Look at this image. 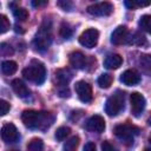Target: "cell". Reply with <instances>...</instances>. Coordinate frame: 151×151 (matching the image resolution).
Here are the masks:
<instances>
[{
    "label": "cell",
    "instance_id": "obj_20",
    "mask_svg": "<svg viewBox=\"0 0 151 151\" xmlns=\"http://www.w3.org/2000/svg\"><path fill=\"white\" fill-rule=\"evenodd\" d=\"M79 145V137L78 136H73L70 139H67L64 144L63 150L64 151H76V149Z\"/></svg>",
    "mask_w": 151,
    "mask_h": 151
},
{
    "label": "cell",
    "instance_id": "obj_4",
    "mask_svg": "<svg viewBox=\"0 0 151 151\" xmlns=\"http://www.w3.org/2000/svg\"><path fill=\"white\" fill-rule=\"evenodd\" d=\"M124 110V93L117 91L114 94L107 98L105 104V112L110 117H114L119 114Z\"/></svg>",
    "mask_w": 151,
    "mask_h": 151
},
{
    "label": "cell",
    "instance_id": "obj_32",
    "mask_svg": "<svg viewBox=\"0 0 151 151\" xmlns=\"http://www.w3.org/2000/svg\"><path fill=\"white\" fill-rule=\"evenodd\" d=\"M83 151H97V150H96V145H94V143H92V142L86 143L85 146H84V149H83Z\"/></svg>",
    "mask_w": 151,
    "mask_h": 151
},
{
    "label": "cell",
    "instance_id": "obj_28",
    "mask_svg": "<svg viewBox=\"0 0 151 151\" xmlns=\"http://www.w3.org/2000/svg\"><path fill=\"white\" fill-rule=\"evenodd\" d=\"M11 109V105L8 104V101L4 100V99H0V117L1 116H5Z\"/></svg>",
    "mask_w": 151,
    "mask_h": 151
},
{
    "label": "cell",
    "instance_id": "obj_33",
    "mask_svg": "<svg viewBox=\"0 0 151 151\" xmlns=\"http://www.w3.org/2000/svg\"><path fill=\"white\" fill-rule=\"evenodd\" d=\"M59 96L60 97H70V91L66 86H64V90H59Z\"/></svg>",
    "mask_w": 151,
    "mask_h": 151
},
{
    "label": "cell",
    "instance_id": "obj_26",
    "mask_svg": "<svg viewBox=\"0 0 151 151\" xmlns=\"http://www.w3.org/2000/svg\"><path fill=\"white\" fill-rule=\"evenodd\" d=\"M130 44H136V45H142V44H145L146 42V39L144 35H142L140 33H134L131 38H129V41Z\"/></svg>",
    "mask_w": 151,
    "mask_h": 151
},
{
    "label": "cell",
    "instance_id": "obj_1",
    "mask_svg": "<svg viewBox=\"0 0 151 151\" xmlns=\"http://www.w3.org/2000/svg\"><path fill=\"white\" fill-rule=\"evenodd\" d=\"M21 120L24 125L32 130H46L50 127L54 120V117L50 112L25 110L21 114Z\"/></svg>",
    "mask_w": 151,
    "mask_h": 151
},
{
    "label": "cell",
    "instance_id": "obj_15",
    "mask_svg": "<svg viewBox=\"0 0 151 151\" xmlns=\"http://www.w3.org/2000/svg\"><path fill=\"white\" fill-rule=\"evenodd\" d=\"M12 88L19 98H26L29 96V88L21 79H14L12 81Z\"/></svg>",
    "mask_w": 151,
    "mask_h": 151
},
{
    "label": "cell",
    "instance_id": "obj_27",
    "mask_svg": "<svg viewBox=\"0 0 151 151\" xmlns=\"http://www.w3.org/2000/svg\"><path fill=\"white\" fill-rule=\"evenodd\" d=\"M60 35L64 38V39H70V37L72 35V29L70 28V26L67 25V24H61V26H60Z\"/></svg>",
    "mask_w": 151,
    "mask_h": 151
},
{
    "label": "cell",
    "instance_id": "obj_17",
    "mask_svg": "<svg viewBox=\"0 0 151 151\" xmlns=\"http://www.w3.org/2000/svg\"><path fill=\"white\" fill-rule=\"evenodd\" d=\"M55 78H57V80H58L59 84L66 86V85L68 84V81L72 79V73H71L68 70H66V68L58 70V71L55 72Z\"/></svg>",
    "mask_w": 151,
    "mask_h": 151
},
{
    "label": "cell",
    "instance_id": "obj_6",
    "mask_svg": "<svg viewBox=\"0 0 151 151\" xmlns=\"http://www.w3.org/2000/svg\"><path fill=\"white\" fill-rule=\"evenodd\" d=\"M98 39H99V32L96 28H88L80 34L79 42L86 48H93L98 44Z\"/></svg>",
    "mask_w": 151,
    "mask_h": 151
},
{
    "label": "cell",
    "instance_id": "obj_23",
    "mask_svg": "<svg viewBox=\"0 0 151 151\" xmlns=\"http://www.w3.org/2000/svg\"><path fill=\"white\" fill-rule=\"evenodd\" d=\"M70 132H71V129L70 127H67V126H60L55 131V134H54L55 136V139L59 140V142H61V140H64L70 134Z\"/></svg>",
    "mask_w": 151,
    "mask_h": 151
},
{
    "label": "cell",
    "instance_id": "obj_10",
    "mask_svg": "<svg viewBox=\"0 0 151 151\" xmlns=\"http://www.w3.org/2000/svg\"><path fill=\"white\" fill-rule=\"evenodd\" d=\"M130 101H131V110H132V113L138 117L140 116V113L144 111L145 109V98L143 94H140L139 92H132L131 96H130Z\"/></svg>",
    "mask_w": 151,
    "mask_h": 151
},
{
    "label": "cell",
    "instance_id": "obj_7",
    "mask_svg": "<svg viewBox=\"0 0 151 151\" xmlns=\"http://www.w3.org/2000/svg\"><path fill=\"white\" fill-rule=\"evenodd\" d=\"M87 12L91 15L96 17H106L110 15L113 12V5L111 2L104 1V2H97L93 5H90L87 7Z\"/></svg>",
    "mask_w": 151,
    "mask_h": 151
},
{
    "label": "cell",
    "instance_id": "obj_11",
    "mask_svg": "<svg viewBox=\"0 0 151 151\" xmlns=\"http://www.w3.org/2000/svg\"><path fill=\"white\" fill-rule=\"evenodd\" d=\"M129 41V29L126 26H118L111 33V42L113 45H122Z\"/></svg>",
    "mask_w": 151,
    "mask_h": 151
},
{
    "label": "cell",
    "instance_id": "obj_8",
    "mask_svg": "<svg viewBox=\"0 0 151 151\" xmlns=\"http://www.w3.org/2000/svg\"><path fill=\"white\" fill-rule=\"evenodd\" d=\"M76 92L78 94V98L83 103H90L92 100V87L88 83L84 80H79L76 83Z\"/></svg>",
    "mask_w": 151,
    "mask_h": 151
},
{
    "label": "cell",
    "instance_id": "obj_36",
    "mask_svg": "<svg viewBox=\"0 0 151 151\" xmlns=\"http://www.w3.org/2000/svg\"><path fill=\"white\" fill-rule=\"evenodd\" d=\"M11 151H15V150H11Z\"/></svg>",
    "mask_w": 151,
    "mask_h": 151
},
{
    "label": "cell",
    "instance_id": "obj_34",
    "mask_svg": "<svg viewBox=\"0 0 151 151\" xmlns=\"http://www.w3.org/2000/svg\"><path fill=\"white\" fill-rule=\"evenodd\" d=\"M46 1H32V5L33 6H40V5H45Z\"/></svg>",
    "mask_w": 151,
    "mask_h": 151
},
{
    "label": "cell",
    "instance_id": "obj_31",
    "mask_svg": "<svg viewBox=\"0 0 151 151\" xmlns=\"http://www.w3.org/2000/svg\"><path fill=\"white\" fill-rule=\"evenodd\" d=\"M58 6H60L64 11H71L72 2H70V1H58Z\"/></svg>",
    "mask_w": 151,
    "mask_h": 151
},
{
    "label": "cell",
    "instance_id": "obj_29",
    "mask_svg": "<svg viewBox=\"0 0 151 151\" xmlns=\"http://www.w3.org/2000/svg\"><path fill=\"white\" fill-rule=\"evenodd\" d=\"M12 53H13V48L8 44L4 42V44L0 45V54L1 55H8V54H12Z\"/></svg>",
    "mask_w": 151,
    "mask_h": 151
},
{
    "label": "cell",
    "instance_id": "obj_25",
    "mask_svg": "<svg viewBox=\"0 0 151 151\" xmlns=\"http://www.w3.org/2000/svg\"><path fill=\"white\" fill-rule=\"evenodd\" d=\"M150 21H151V17H150L149 14H145V15H143V17L140 18V20H139V26H140L144 31L150 32V28H151Z\"/></svg>",
    "mask_w": 151,
    "mask_h": 151
},
{
    "label": "cell",
    "instance_id": "obj_13",
    "mask_svg": "<svg viewBox=\"0 0 151 151\" xmlns=\"http://www.w3.org/2000/svg\"><path fill=\"white\" fill-rule=\"evenodd\" d=\"M70 64L77 70H83L87 65V57L80 51L72 52L70 54Z\"/></svg>",
    "mask_w": 151,
    "mask_h": 151
},
{
    "label": "cell",
    "instance_id": "obj_22",
    "mask_svg": "<svg viewBox=\"0 0 151 151\" xmlns=\"http://www.w3.org/2000/svg\"><path fill=\"white\" fill-rule=\"evenodd\" d=\"M13 15L17 20L19 21H25L27 18H28V12L27 9L22 8V7H15L13 9Z\"/></svg>",
    "mask_w": 151,
    "mask_h": 151
},
{
    "label": "cell",
    "instance_id": "obj_14",
    "mask_svg": "<svg viewBox=\"0 0 151 151\" xmlns=\"http://www.w3.org/2000/svg\"><path fill=\"white\" fill-rule=\"evenodd\" d=\"M120 81L126 86H133L140 81V76L134 70H126L122 73Z\"/></svg>",
    "mask_w": 151,
    "mask_h": 151
},
{
    "label": "cell",
    "instance_id": "obj_18",
    "mask_svg": "<svg viewBox=\"0 0 151 151\" xmlns=\"http://www.w3.org/2000/svg\"><path fill=\"white\" fill-rule=\"evenodd\" d=\"M18 70V65L15 61L13 60H5L2 64H1V71L6 76H11L13 73H15Z\"/></svg>",
    "mask_w": 151,
    "mask_h": 151
},
{
    "label": "cell",
    "instance_id": "obj_35",
    "mask_svg": "<svg viewBox=\"0 0 151 151\" xmlns=\"http://www.w3.org/2000/svg\"><path fill=\"white\" fill-rule=\"evenodd\" d=\"M144 151H151V150H150V149H149V147H147V149H145V150H144Z\"/></svg>",
    "mask_w": 151,
    "mask_h": 151
},
{
    "label": "cell",
    "instance_id": "obj_24",
    "mask_svg": "<svg viewBox=\"0 0 151 151\" xmlns=\"http://www.w3.org/2000/svg\"><path fill=\"white\" fill-rule=\"evenodd\" d=\"M9 27H11V22H9L8 18L4 14H0V34L8 32Z\"/></svg>",
    "mask_w": 151,
    "mask_h": 151
},
{
    "label": "cell",
    "instance_id": "obj_2",
    "mask_svg": "<svg viewBox=\"0 0 151 151\" xmlns=\"http://www.w3.org/2000/svg\"><path fill=\"white\" fill-rule=\"evenodd\" d=\"M22 76L35 84H42L46 79V68L45 65L37 59L31 60V63L22 70Z\"/></svg>",
    "mask_w": 151,
    "mask_h": 151
},
{
    "label": "cell",
    "instance_id": "obj_9",
    "mask_svg": "<svg viewBox=\"0 0 151 151\" xmlns=\"http://www.w3.org/2000/svg\"><path fill=\"white\" fill-rule=\"evenodd\" d=\"M0 134H1V138L5 143H15L18 139H19V132L15 127L14 124L12 123H6L1 130H0Z\"/></svg>",
    "mask_w": 151,
    "mask_h": 151
},
{
    "label": "cell",
    "instance_id": "obj_16",
    "mask_svg": "<svg viewBox=\"0 0 151 151\" xmlns=\"http://www.w3.org/2000/svg\"><path fill=\"white\" fill-rule=\"evenodd\" d=\"M122 64H123V58H122L119 54H116V53L109 54V55L104 59V66H105L106 68H109V70L118 68Z\"/></svg>",
    "mask_w": 151,
    "mask_h": 151
},
{
    "label": "cell",
    "instance_id": "obj_3",
    "mask_svg": "<svg viewBox=\"0 0 151 151\" xmlns=\"http://www.w3.org/2000/svg\"><path fill=\"white\" fill-rule=\"evenodd\" d=\"M51 42H52V28H51V25L50 24L47 25V22L45 21L40 26L39 31L37 32L33 44L38 51L44 52L50 47Z\"/></svg>",
    "mask_w": 151,
    "mask_h": 151
},
{
    "label": "cell",
    "instance_id": "obj_30",
    "mask_svg": "<svg viewBox=\"0 0 151 151\" xmlns=\"http://www.w3.org/2000/svg\"><path fill=\"white\" fill-rule=\"evenodd\" d=\"M101 151H117V150H116V147L109 140H105L101 144Z\"/></svg>",
    "mask_w": 151,
    "mask_h": 151
},
{
    "label": "cell",
    "instance_id": "obj_5",
    "mask_svg": "<svg viewBox=\"0 0 151 151\" xmlns=\"http://www.w3.org/2000/svg\"><path fill=\"white\" fill-rule=\"evenodd\" d=\"M138 133L139 129L130 124H120L114 127V134L117 136V138L127 145L133 143V137Z\"/></svg>",
    "mask_w": 151,
    "mask_h": 151
},
{
    "label": "cell",
    "instance_id": "obj_12",
    "mask_svg": "<svg viewBox=\"0 0 151 151\" xmlns=\"http://www.w3.org/2000/svg\"><path fill=\"white\" fill-rule=\"evenodd\" d=\"M86 129L91 132L101 133L105 130V120L101 116L94 114L86 122Z\"/></svg>",
    "mask_w": 151,
    "mask_h": 151
},
{
    "label": "cell",
    "instance_id": "obj_19",
    "mask_svg": "<svg viewBox=\"0 0 151 151\" xmlns=\"http://www.w3.org/2000/svg\"><path fill=\"white\" fill-rule=\"evenodd\" d=\"M112 81H113V78H112V76L109 74V73H103V74H100V77L98 78V85H99V87H101V88H109V87L111 86Z\"/></svg>",
    "mask_w": 151,
    "mask_h": 151
},
{
    "label": "cell",
    "instance_id": "obj_21",
    "mask_svg": "<svg viewBox=\"0 0 151 151\" xmlns=\"http://www.w3.org/2000/svg\"><path fill=\"white\" fill-rule=\"evenodd\" d=\"M28 151H42L44 149V142L40 138H33L28 145H27Z\"/></svg>",
    "mask_w": 151,
    "mask_h": 151
}]
</instances>
